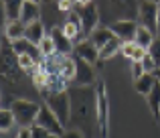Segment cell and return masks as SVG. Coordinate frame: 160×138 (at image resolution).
Masks as SVG:
<instances>
[{
	"label": "cell",
	"instance_id": "6da1fadb",
	"mask_svg": "<svg viewBox=\"0 0 160 138\" xmlns=\"http://www.w3.org/2000/svg\"><path fill=\"white\" fill-rule=\"evenodd\" d=\"M71 118L69 124L73 130H79L85 138H91L98 130V89L93 85L71 87Z\"/></svg>",
	"mask_w": 160,
	"mask_h": 138
},
{
	"label": "cell",
	"instance_id": "7a4b0ae2",
	"mask_svg": "<svg viewBox=\"0 0 160 138\" xmlns=\"http://www.w3.org/2000/svg\"><path fill=\"white\" fill-rule=\"evenodd\" d=\"M99 8H103V18L112 23L118 20H134L138 18V0H99Z\"/></svg>",
	"mask_w": 160,
	"mask_h": 138
},
{
	"label": "cell",
	"instance_id": "3957f363",
	"mask_svg": "<svg viewBox=\"0 0 160 138\" xmlns=\"http://www.w3.org/2000/svg\"><path fill=\"white\" fill-rule=\"evenodd\" d=\"M20 65H18V55H16L12 43L2 37V87L8 89V85H18L20 81Z\"/></svg>",
	"mask_w": 160,
	"mask_h": 138
},
{
	"label": "cell",
	"instance_id": "277c9868",
	"mask_svg": "<svg viewBox=\"0 0 160 138\" xmlns=\"http://www.w3.org/2000/svg\"><path fill=\"white\" fill-rule=\"evenodd\" d=\"M12 110V114H14L16 118V124H18L20 128H31L37 124V116H39L41 112V106L35 102H31V100H12L10 106H8Z\"/></svg>",
	"mask_w": 160,
	"mask_h": 138
},
{
	"label": "cell",
	"instance_id": "5b68a950",
	"mask_svg": "<svg viewBox=\"0 0 160 138\" xmlns=\"http://www.w3.org/2000/svg\"><path fill=\"white\" fill-rule=\"evenodd\" d=\"M45 98V106L51 108V112L61 120L63 126L69 124L71 118V98L69 91H61V94H43Z\"/></svg>",
	"mask_w": 160,
	"mask_h": 138
},
{
	"label": "cell",
	"instance_id": "8992f818",
	"mask_svg": "<svg viewBox=\"0 0 160 138\" xmlns=\"http://www.w3.org/2000/svg\"><path fill=\"white\" fill-rule=\"evenodd\" d=\"M75 12H77L79 20H81V27H83V35H85V39H89V35L98 28L99 24V6L95 2L91 4H77V8H75Z\"/></svg>",
	"mask_w": 160,
	"mask_h": 138
},
{
	"label": "cell",
	"instance_id": "52a82bcc",
	"mask_svg": "<svg viewBox=\"0 0 160 138\" xmlns=\"http://www.w3.org/2000/svg\"><path fill=\"white\" fill-rule=\"evenodd\" d=\"M158 14H160L158 2H152V0H140V6H138V20H140L142 27H146L152 33H156Z\"/></svg>",
	"mask_w": 160,
	"mask_h": 138
},
{
	"label": "cell",
	"instance_id": "ba28073f",
	"mask_svg": "<svg viewBox=\"0 0 160 138\" xmlns=\"http://www.w3.org/2000/svg\"><path fill=\"white\" fill-rule=\"evenodd\" d=\"M108 87L103 81L98 83V132L99 138H108Z\"/></svg>",
	"mask_w": 160,
	"mask_h": 138
},
{
	"label": "cell",
	"instance_id": "9c48e42d",
	"mask_svg": "<svg viewBox=\"0 0 160 138\" xmlns=\"http://www.w3.org/2000/svg\"><path fill=\"white\" fill-rule=\"evenodd\" d=\"M37 124L43 126L51 136L61 138L63 134H65V126H63L61 120H59L57 116L51 112V108H49V106H41V112H39V116H37Z\"/></svg>",
	"mask_w": 160,
	"mask_h": 138
},
{
	"label": "cell",
	"instance_id": "30bf717a",
	"mask_svg": "<svg viewBox=\"0 0 160 138\" xmlns=\"http://www.w3.org/2000/svg\"><path fill=\"white\" fill-rule=\"evenodd\" d=\"M75 59V79L73 83L79 87H85V85H93L95 83V69L91 63L79 59V57H73Z\"/></svg>",
	"mask_w": 160,
	"mask_h": 138
},
{
	"label": "cell",
	"instance_id": "8fae6325",
	"mask_svg": "<svg viewBox=\"0 0 160 138\" xmlns=\"http://www.w3.org/2000/svg\"><path fill=\"white\" fill-rule=\"evenodd\" d=\"M61 28H63V33H65V37L73 45L81 43V37H85V35H83L81 20H79V16H77V12H75V10H71L69 14H67V18H65V23H63Z\"/></svg>",
	"mask_w": 160,
	"mask_h": 138
},
{
	"label": "cell",
	"instance_id": "7c38bea8",
	"mask_svg": "<svg viewBox=\"0 0 160 138\" xmlns=\"http://www.w3.org/2000/svg\"><path fill=\"white\" fill-rule=\"evenodd\" d=\"M112 33L122 41V43H128V41L136 39V31H138V23L136 20H118V23L109 24Z\"/></svg>",
	"mask_w": 160,
	"mask_h": 138
},
{
	"label": "cell",
	"instance_id": "4fadbf2b",
	"mask_svg": "<svg viewBox=\"0 0 160 138\" xmlns=\"http://www.w3.org/2000/svg\"><path fill=\"white\" fill-rule=\"evenodd\" d=\"M73 53H75V57L87 61V63H91V65L99 63V49L95 47V45L91 43L89 39H83L81 43L75 45V51H73Z\"/></svg>",
	"mask_w": 160,
	"mask_h": 138
},
{
	"label": "cell",
	"instance_id": "5bb4252c",
	"mask_svg": "<svg viewBox=\"0 0 160 138\" xmlns=\"http://www.w3.org/2000/svg\"><path fill=\"white\" fill-rule=\"evenodd\" d=\"M41 16H43V8H41L39 2H32V0H24L22 8H20V16L18 20H22L24 24H32V23H39Z\"/></svg>",
	"mask_w": 160,
	"mask_h": 138
},
{
	"label": "cell",
	"instance_id": "9a60e30c",
	"mask_svg": "<svg viewBox=\"0 0 160 138\" xmlns=\"http://www.w3.org/2000/svg\"><path fill=\"white\" fill-rule=\"evenodd\" d=\"M49 35H51V39L55 41V47H57V53H61V55H71V53L75 51V45H73V43H71V41L65 37L63 28H59V27H53Z\"/></svg>",
	"mask_w": 160,
	"mask_h": 138
},
{
	"label": "cell",
	"instance_id": "2e32d148",
	"mask_svg": "<svg viewBox=\"0 0 160 138\" xmlns=\"http://www.w3.org/2000/svg\"><path fill=\"white\" fill-rule=\"evenodd\" d=\"M4 37H6L10 43L24 39L27 37V24L22 20H6L4 23Z\"/></svg>",
	"mask_w": 160,
	"mask_h": 138
},
{
	"label": "cell",
	"instance_id": "e0dca14e",
	"mask_svg": "<svg viewBox=\"0 0 160 138\" xmlns=\"http://www.w3.org/2000/svg\"><path fill=\"white\" fill-rule=\"evenodd\" d=\"M120 53L124 57H128L132 63H136V61H142L146 57V49H142L138 43H134V41H128V43H122V49H120Z\"/></svg>",
	"mask_w": 160,
	"mask_h": 138
},
{
	"label": "cell",
	"instance_id": "ac0fdd59",
	"mask_svg": "<svg viewBox=\"0 0 160 138\" xmlns=\"http://www.w3.org/2000/svg\"><path fill=\"white\" fill-rule=\"evenodd\" d=\"M12 47H14L16 55H32L35 59L43 61V55H41V51H39V45L31 43V41H27V39H20V41H16V43H12Z\"/></svg>",
	"mask_w": 160,
	"mask_h": 138
},
{
	"label": "cell",
	"instance_id": "d6986e66",
	"mask_svg": "<svg viewBox=\"0 0 160 138\" xmlns=\"http://www.w3.org/2000/svg\"><path fill=\"white\" fill-rule=\"evenodd\" d=\"M22 4H24V0H2L4 23H6V20H18Z\"/></svg>",
	"mask_w": 160,
	"mask_h": 138
},
{
	"label": "cell",
	"instance_id": "ffe728a7",
	"mask_svg": "<svg viewBox=\"0 0 160 138\" xmlns=\"http://www.w3.org/2000/svg\"><path fill=\"white\" fill-rule=\"evenodd\" d=\"M113 37H116V35L112 33V28H109V27H98V28H95V31L89 35V41H91V43H93L98 49H102L106 43H109V41L113 39Z\"/></svg>",
	"mask_w": 160,
	"mask_h": 138
},
{
	"label": "cell",
	"instance_id": "44dd1931",
	"mask_svg": "<svg viewBox=\"0 0 160 138\" xmlns=\"http://www.w3.org/2000/svg\"><path fill=\"white\" fill-rule=\"evenodd\" d=\"M156 75L154 73H144L138 81H134V87H136V91L140 95H148L150 91H152V87H154V83H156Z\"/></svg>",
	"mask_w": 160,
	"mask_h": 138
},
{
	"label": "cell",
	"instance_id": "7402d4cb",
	"mask_svg": "<svg viewBox=\"0 0 160 138\" xmlns=\"http://www.w3.org/2000/svg\"><path fill=\"white\" fill-rule=\"evenodd\" d=\"M45 37H47V35H45V23H43V20H39V23H32V24H28V27H27V37H24L27 41L39 45L41 41L45 39Z\"/></svg>",
	"mask_w": 160,
	"mask_h": 138
},
{
	"label": "cell",
	"instance_id": "603a6c76",
	"mask_svg": "<svg viewBox=\"0 0 160 138\" xmlns=\"http://www.w3.org/2000/svg\"><path fill=\"white\" fill-rule=\"evenodd\" d=\"M152 41H154V33L150 31V28L138 24V31H136V39H134V43H138L142 49H146V51H148L150 45H152Z\"/></svg>",
	"mask_w": 160,
	"mask_h": 138
},
{
	"label": "cell",
	"instance_id": "cb8c5ba5",
	"mask_svg": "<svg viewBox=\"0 0 160 138\" xmlns=\"http://www.w3.org/2000/svg\"><path fill=\"white\" fill-rule=\"evenodd\" d=\"M122 49V41L118 39V37H113L109 43H106L102 49H99V61H106V59H112L116 53H120Z\"/></svg>",
	"mask_w": 160,
	"mask_h": 138
},
{
	"label": "cell",
	"instance_id": "d4e9b609",
	"mask_svg": "<svg viewBox=\"0 0 160 138\" xmlns=\"http://www.w3.org/2000/svg\"><path fill=\"white\" fill-rule=\"evenodd\" d=\"M146 102H148V106H150V112H152L154 116L156 114L160 116V79H156L152 91L146 95Z\"/></svg>",
	"mask_w": 160,
	"mask_h": 138
},
{
	"label": "cell",
	"instance_id": "484cf974",
	"mask_svg": "<svg viewBox=\"0 0 160 138\" xmlns=\"http://www.w3.org/2000/svg\"><path fill=\"white\" fill-rule=\"evenodd\" d=\"M31 77H32V83H35V85L39 87L41 91H43L45 87H47V83H49V73L45 71L43 65H39V67L32 71V73H31Z\"/></svg>",
	"mask_w": 160,
	"mask_h": 138
},
{
	"label": "cell",
	"instance_id": "4316f807",
	"mask_svg": "<svg viewBox=\"0 0 160 138\" xmlns=\"http://www.w3.org/2000/svg\"><path fill=\"white\" fill-rule=\"evenodd\" d=\"M14 124H16V118L12 114V110L10 108H2V112H0V128H2V132H8Z\"/></svg>",
	"mask_w": 160,
	"mask_h": 138
},
{
	"label": "cell",
	"instance_id": "83f0119b",
	"mask_svg": "<svg viewBox=\"0 0 160 138\" xmlns=\"http://www.w3.org/2000/svg\"><path fill=\"white\" fill-rule=\"evenodd\" d=\"M39 51H41V55H43V59L45 57H51L57 53V47H55V41L51 39V35H47L43 41L39 43Z\"/></svg>",
	"mask_w": 160,
	"mask_h": 138
},
{
	"label": "cell",
	"instance_id": "f1b7e54d",
	"mask_svg": "<svg viewBox=\"0 0 160 138\" xmlns=\"http://www.w3.org/2000/svg\"><path fill=\"white\" fill-rule=\"evenodd\" d=\"M148 55L152 57L154 61H156V65H158V69H160V37H158V35L154 37L152 45H150V49H148Z\"/></svg>",
	"mask_w": 160,
	"mask_h": 138
},
{
	"label": "cell",
	"instance_id": "f546056e",
	"mask_svg": "<svg viewBox=\"0 0 160 138\" xmlns=\"http://www.w3.org/2000/svg\"><path fill=\"white\" fill-rule=\"evenodd\" d=\"M142 67H144V71H146V73H156V71H158V65H156V61H154L152 57L148 55V53H146V57L142 59Z\"/></svg>",
	"mask_w": 160,
	"mask_h": 138
},
{
	"label": "cell",
	"instance_id": "4dcf8cb0",
	"mask_svg": "<svg viewBox=\"0 0 160 138\" xmlns=\"http://www.w3.org/2000/svg\"><path fill=\"white\" fill-rule=\"evenodd\" d=\"M31 138H53V136L49 134V132L45 130L43 126L35 124V126H31Z\"/></svg>",
	"mask_w": 160,
	"mask_h": 138
},
{
	"label": "cell",
	"instance_id": "1f68e13d",
	"mask_svg": "<svg viewBox=\"0 0 160 138\" xmlns=\"http://www.w3.org/2000/svg\"><path fill=\"white\" fill-rule=\"evenodd\" d=\"M144 73H146V71H144V67H142V61L132 63V79H134V81H138V79H140Z\"/></svg>",
	"mask_w": 160,
	"mask_h": 138
},
{
	"label": "cell",
	"instance_id": "d6a6232c",
	"mask_svg": "<svg viewBox=\"0 0 160 138\" xmlns=\"http://www.w3.org/2000/svg\"><path fill=\"white\" fill-rule=\"evenodd\" d=\"M61 138H85V136H83L79 130H73V128H71V130H65V134Z\"/></svg>",
	"mask_w": 160,
	"mask_h": 138
},
{
	"label": "cell",
	"instance_id": "836d02e7",
	"mask_svg": "<svg viewBox=\"0 0 160 138\" xmlns=\"http://www.w3.org/2000/svg\"><path fill=\"white\" fill-rule=\"evenodd\" d=\"M16 138H31V128H20L16 132Z\"/></svg>",
	"mask_w": 160,
	"mask_h": 138
},
{
	"label": "cell",
	"instance_id": "e575fe53",
	"mask_svg": "<svg viewBox=\"0 0 160 138\" xmlns=\"http://www.w3.org/2000/svg\"><path fill=\"white\" fill-rule=\"evenodd\" d=\"M75 2H77V4H81V6H83V4H91L93 0H75Z\"/></svg>",
	"mask_w": 160,
	"mask_h": 138
},
{
	"label": "cell",
	"instance_id": "d590c367",
	"mask_svg": "<svg viewBox=\"0 0 160 138\" xmlns=\"http://www.w3.org/2000/svg\"><path fill=\"white\" fill-rule=\"evenodd\" d=\"M156 35L160 37V14H158V27H156Z\"/></svg>",
	"mask_w": 160,
	"mask_h": 138
},
{
	"label": "cell",
	"instance_id": "8d00e7d4",
	"mask_svg": "<svg viewBox=\"0 0 160 138\" xmlns=\"http://www.w3.org/2000/svg\"><path fill=\"white\" fill-rule=\"evenodd\" d=\"M45 4H57V0H43Z\"/></svg>",
	"mask_w": 160,
	"mask_h": 138
},
{
	"label": "cell",
	"instance_id": "74e56055",
	"mask_svg": "<svg viewBox=\"0 0 160 138\" xmlns=\"http://www.w3.org/2000/svg\"><path fill=\"white\" fill-rule=\"evenodd\" d=\"M32 2H39V4H41V2H43V0H32Z\"/></svg>",
	"mask_w": 160,
	"mask_h": 138
},
{
	"label": "cell",
	"instance_id": "f35d334b",
	"mask_svg": "<svg viewBox=\"0 0 160 138\" xmlns=\"http://www.w3.org/2000/svg\"><path fill=\"white\" fill-rule=\"evenodd\" d=\"M158 79H160V69H158Z\"/></svg>",
	"mask_w": 160,
	"mask_h": 138
},
{
	"label": "cell",
	"instance_id": "ab89813d",
	"mask_svg": "<svg viewBox=\"0 0 160 138\" xmlns=\"http://www.w3.org/2000/svg\"><path fill=\"white\" fill-rule=\"evenodd\" d=\"M156 2H158V6H160V0H156Z\"/></svg>",
	"mask_w": 160,
	"mask_h": 138
}]
</instances>
